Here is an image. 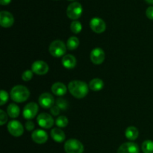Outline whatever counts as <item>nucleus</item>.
Instances as JSON below:
<instances>
[{"mask_svg":"<svg viewBox=\"0 0 153 153\" xmlns=\"http://www.w3.org/2000/svg\"><path fill=\"white\" fill-rule=\"evenodd\" d=\"M62 65L67 69H73L76 65V59L73 55H65L62 58Z\"/></svg>","mask_w":153,"mask_h":153,"instance_id":"obj_17","label":"nucleus"},{"mask_svg":"<svg viewBox=\"0 0 153 153\" xmlns=\"http://www.w3.org/2000/svg\"><path fill=\"white\" fill-rule=\"evenodd\" d=\"M69 1H73V0H69Z\"/></svg>","mask_w":153,"mask_h":153,"instance_id":"obj_35","label":"nucleus"},{"mask_svg":"<svg viewBox=\"0 0 153 153\" xmlns=\"http://www.w3.org/2000/svg\"><path fill=\"white\" fill-rule=\"evenodd\" d=\"M79 45V40L76 37H71L67 42V48L69 50H74L77 49Z\"/></svg>","mask_w":153,"mask_h":153,"instance_id":"obj_22","label":"nucleus"},{"mask_svg":"<svg viewBox=\"0 0 153 153\" xmlns=\"http://www.w3.org/2000/svg\"><path fill=\"white\" fill-rule=\"evenodd\" d=\"M7 130L13 137H20L24 132L23 126L17 120H11L7 124Z\"/></svg>","mask_w":153,"mask_h":153,"instance_id":"obj_6","label":"nucleus"},{"mask_svg":"<svg viewBox=\"0 0 153 153\" xmlns=\"http://www.w3.org/2000/svg\"><path fill=\"white\" fill-rule=\"evenodd\" d=\"M31 70L37 75H45L49 72V66L43 61H36L31 65Z\"/></svg>","mask_w":153,"mask_h":153,"instance_id":"obj_10","label":"nucleus"},{"mask_svg":"<svg viewBox=\"0 0 153 153\" xmlns=\"http://www.w3.org/2000/svg\"><path fill=\"white\" fill-rule=\"evenodd\" d=\"M82 6L79 2L75 1L69 4L67 9V15L70 19H78L82 13Z\"/></svg>","mask_w":153,"mask_h":153,"instance_id":"obj_5","label":"nucleus"},{"mask_svg":"<svg viewBox=\"0 0 153 153\" xmlns=\"http://www.w3.org/2000/svg\"><path fill=\"white\" fill-rule=\"evenodd\" d=\"M105 55L101 48H95L92 50L91 53V60L94 64H101L104 61Z\"/></svg>","mask_w":153,"mask_h":153,"instance_id":"obj_13","label":"nucleus"},{"mask_svg":"<svg viewBox=\"0 0 153 153\" xmlns=\"http://www.w3.org/2000/svg\"><path fill=\"white\" fill-rule=\"evenodd\" d=\"M49 53L55 58H60L65 55L67 47L65 43L59 40H54L51 43L49 48Z\"/></svg>","mask_w":153,"mask_h":153,"instance_id":"obj_3","label":"nucleus"},{"mask_svg":"<svg viewBox=\"0 0 153 153\" xmlns=\"http://www.w3.org/2000/svg\"><path fill=\"white\" fill-rule=\"evenodd\" d=\"M117 153H139V147L135 143L126 142L120 146Z\"/></svg>","mask_w":153,"mask_h":153,"instance_id":"obj_14","label":"nucleus"},{"mask_svg":"<svg viewBox=\"0 0 153 153\" xmlns=\"http://www.w3.org/2000/svg\"><path fill=\"white\" fill-rule=\"evenodd\" d=\"M11 1V0H0V4L1 5H7Z\"/></svg>","mask_w":153,"mask_h":153,"instance_id":"obj_33","label":"nucleus"},{"mask_svg":"<svg viewBox=\"0 0 153 153\" xmlns=\"http://www.w3.org/2000/svg\"><path fill=\"white\" fill-rule=\"evenodd\" d=\"M10 97L15 102L22 103L28 100L30 97V92L28 88L22 85H16L10 91Z\"/></svg>","mask_w":153,"mask_h":153,"instance_id":"obj_2","label":"nucleus"},{"mask_svg":"<svg viewBox=\"0 0 153 153\" xmlns=\"http://www.w3.org/2000/svg\"><path fill=\"white\" fill-rule=\"evenodd\" d=\"M55 124L59 128H64L68 124V119L64 116H60L55 120Z\"/></svg>","mask_w":153,"mask_h":153,"instance_id":"obj_25","label":"nucleus"},{"mask_svg":"<svg viewBox=\"0 0 153 153\" xmlns=\"http://www.w3.org/2000/svg\"><path fill=\"white\" fill-rule=\"evenodd\" d=\"M70 29L73 31L74 34H79V32H81L82 29V25L81 24L80 22L77 20L73 21V22L70 25Z\"/></svg>","mask_w":153,"mask_h":153,"instance_id":"obj_24","label":"nucleus"},{"mask_svg":"<svg viewBox=\"0 0 153 153\" xmlns=\"http://www.w3.org/2000/svg\"><path fill=\"white\" fill-rule=\"evenodd\" d=\"M19 108L16 105V104L11 103L8 105L7 108V113L9 115V117L11 118H16L19 115Z\"/></svg>","mask_w":153,"mask_h":153,"instance_id":"obj_21","label":"nucleus"},{"mask_svg":"<svg viewBox=\"0 0 153 153\" xmlns=\"http://www.w3.org/2000/svg\"><path fill=\"white\" fill-rule=\"evenodd\" d=\"M60 110H61V109H60L57 105H53L50 108L51 113H52V114L54 115V116H58L60 113Z\"/></svg>","mask_w":153,"mask_h":153,"instance_id":"obj_31","label":"nucleus"},{"mask_svg":"<svg viewBox=\"0 0 153 153\" xmlns=\"http://www.w3.org/2000/svg\"><path fill=\"white\" fill-rule=\"evenodd\" d=\"M64 151L66 153H83L84 146L76 139H70L64 143Z\"/></svg>","mask_w":153,"mask_h":153,"instance_id":"obj_4","label":"nucleus"},{"mask_svg":"<svg viewBox=\"0 0 153 153\" xmlns=\"http://www.w3.org/2000/svg\"><path fill=\"white\" fill-rule=\"evenodd\" d=\"M145 1H146L147 3H149V4H153V0H145Z\"/></svg>","mask_w":153,"mask_h":153,"instance_id":"obj_34","label":"nucleus"},{"mask_svg":"<svg viewBox=\"0 0 153 153\" xmlns=\"http://www.w3.org/2000/svg\"><path fill=\"white\" fill-rule=\"evenodd\" d=\"M33 77V72L32 70H27L22 73V79L25 82H28V81L31 80Z\"/></svg>","mask_w":153,"mask_h":153,"instance_id":"obj_28","label":"nucleus"},{"mask_svg":"<svg viewBox=\"0 0 153 153\" xmlns=\"http://www.w3.org/2000/svg\"><path fill=\"white\" fill-rule=\"evenodd\" d=\"M138 130L134 126H129L126 128L125 131V135L127 139L130 140H134L138 137Z\"/></svg>","mask_w":153,"mask_h":153,"instance_id":"obj_20","label":"nucleus"},{"mask_svg":"<svg viewBox=\"0 0 153 153\" xmlns=\"http://www.w3.org/2000/svg\"><path fill=\"white\" fill-rule=\"evenodd\" d=\"M38 112V105L35 102H29L25 106L22 115L25 119L30 120L33 119Z\"/></svg>","mask_w":153,"mask_h":153,"instance_id":"obj_9","label":"nucleus"},{"mask_svg":"<svg viewBox=\"0 0 153 153\" xmlns=\"http://www.w3.org/2000/svg\"><path fill=\"white\" fill-rule=\"evenodd\" d=\"M68 89L70 94L77 99H82L86 97L89 91V85L82 81H72L69 83Z\"/></svg>","mask_w":153,"mask_h":153,"instance_id":"obj_1","label":"nucleus"},{"mask_svg":"<svg viewBox=\"0 0 153 153\" xmlns=\"http://www.w3.org/2000/svg\"><path fill=\"white\" fill-rule=\"evenodd\" d=\"M90 27L93 31L97 34H100L105 31L106 24L103 19L99 17H94L90 22Z\"/></svg>","mask_w":153,"mask_h":153,"instance_id":"obj_8","label":"nucleus"},{"mask_svg":"<svg viewBox=\"0 0 153 153\" xmlns=\"http://www.w3.org/2000/svg\"><path fill=\"white\" fill-rule=\"evenodd\" d=\"M52 92L58 97H62L67 93V87L62 82H56L52 86Z\"/></svg>","mask_w":153,"mask_h":153,"instance_id":"obj_16","label":"nucleus"},{"mask_svg":"<svg viewBox=\"0 0 153 153\" xmlns=\"http://www.w3.org/2000/svg\"><path fill=\"white\" fill-rule=\"evenodd\" d=\"M56 105L61 110L65 111L68 108L69 104L66 100L63 98H58L56 101Z\"/></svg>","mask_w":153,"mask_h":153,"instance_id":"obj_26","label":"nucleus"},{"mask_svg":"<svg viewBox=\"0 0 153 153\" xmlns=\"http://www.w3.org/2000/svg\"><path fill=\"white\" fill-rule=\"evenodd\" d=\"M50 134L52 138L58 143H61V142L64 141L66 138L65 133L58 128H54L53 129H52Z\"/></svg>","mask_w":153,"mask_h":153,"instance_id":"obj_18","label":"nucleus"},{"mask_svg":"<svg viewBox=\"0 0 153 153\" xmlns=\"http://www.w3.org/2000/svg\"><path fill=\"white\" fill-rule=\"evenodd\" d=\"M14 22L13 16L10 12L2 10L0 12V25L4 28H9L12 26Z\"/></svg>","mask_w":153,"mask_h":153,"instance_id":"obj_12","label":"nucleus"},{"mask_svg":"<svg viewBox=\"0 0 153 153\" xmlns=\"http://www.w3.org/2000/svg\"><path fill=\"white\" fill-rule=\"evenodd\" d=\"M37 121L38 125L43 128H50L54 125V120L50 114L41 113L37 116Z\"/></svg>","mask_w":153,"mask_h":153,"instance_id":"obj_7","label":"nucleus"},{"mask_svg":"<svg viewBox=\"0 0 153 153\" xmlns=\"http://www.w3.org/2000/svg\"><path fill=\"white\" fill-rule=\"evenodd\" d=\"M142 150L143 153H153V141L152 140H145L142 143Z\"/></svg>","mask_w":153,"mask_h":153,"instance_id":"obj_23","label":"nucleus"},{"mask_svg":"<svg viewBox=\"0 0 153 153\" xmlns=\"http://www.w3.org/2000/svg\"><path fill=\"white\" fill-rule=\"evenodd\" d=\"M104 87L103 81L100 79H94L90 82L89 88L93 91H100Z\"/></svg>","mask_w":153,"mask_h":153,"instance_id":"obj_19","label":"nucleus"},{"mask_svg":"<svg viewBox=\"0 0 153 153\" xmlns=\"http://www.w3.org/2000/svg\"><path fill=\"white\" fill-rule=\"evenodd\" d=\"M146 16H147L149 19H152V20H153V6L149 7L147 9H146Z\"/></svg>","mask_w":153,"mask_h":153,"instance_id":"obj_32","label":"nucleus"},{"mask_svg":"<svg viewBox=\"0 0 153 153\" xmlns=\"http://www.w3.org/2000/svg\"><path fill=\"white\" fill-rule=\"evenodd\" d=\"M25 128L27 131H31L34 128V123L31 120H28L25 123Z\"/></svg>","mask_w":153,"mask_h":153,"instance_id":"obj_30","label":"nucleus"},{"mask_svg":"<svg viewBox=\"0 0 153 153\" xmlns=\"http://www.w3.org/2000/svg\"><path fill=\"white\" fill-rule=\"evenodd\" d=\"M31 138L33 141L38 144L45 143L48 140V134L45 131L41 129L35 130L31 134Z\"/></svg>","mask_w":153,"mask_h":153,"instance_id":"obj_15","label":"nucleus"},{"mask_svg":"<svg viewBox=\"0 0 153 153\" xmlns=\"http://www.w3.org/2000/svg\"><path fill=\"white\" fill-rule=\"evenodd\" d=\"M38 101L40 105L43 108H51L54 105V102H55L53 96L49 93L42 94L39 97Z\"/></svg>","mask_w":153,"mask_h":153,"instance_id":"obj_11","label":"nucleus"},{"mask_svg":"<svg viewBox=\"0 0 153 153\" xmlns=\"http://www.w3.org/2000/svg\"><path fill=\"white\" fill-rule=\"evenodd\" d=\"M7 100H8V94L2 90L0 93V105H4Z\"/></svg>","mask_w":153,"mask_h":153,"instance_id":"obj_27","label":"nucleus"},{"mask_svg":"<svg viewBox=\"0 0 153 153\" xmlns=\"http://www.w3.org/2000/svg\"><path fill=\"white\" fill-rule=\"evenodd\" d=\"M7 120V116L3 110H0V124L3 126Z\"/></svg>","mask_w":153,"mask_h":153,"instance_id":"obj_29","label":"nucleus"}]
</instances>
